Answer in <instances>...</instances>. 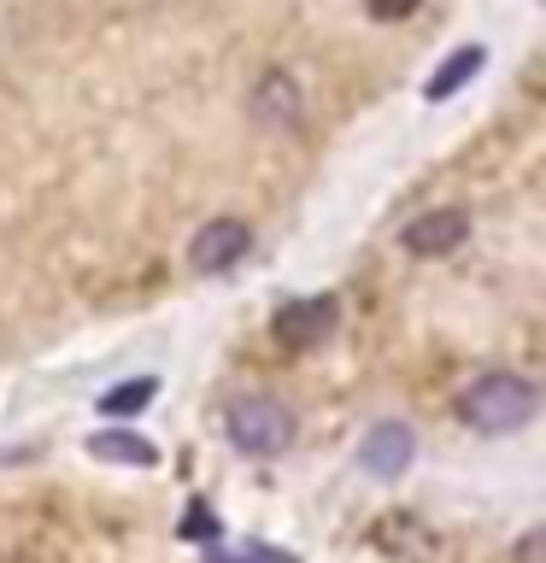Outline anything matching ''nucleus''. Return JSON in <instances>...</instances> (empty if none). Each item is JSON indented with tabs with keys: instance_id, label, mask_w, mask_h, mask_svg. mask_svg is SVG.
Instances as JSON below:
<instances>
[{
	"instance_id": "nucleus-10",
	"label": "nucleus",
	"mask_w": 546,
	"mask_h": 563,
	"mask_svg": "<svg viewBox=\"0 0 546 563\" xmlns=\"http://www.w3.org/2000/svg\"><path fill=\"white\" fill-rule=\"evenodd\" d=\"M271 112V118H294L299 112V95H294V82L288 77H271L259 88V118Z\"/></svg>"
},
{
	"instance_id": "nucleus-13",
	"label": "nucleus",
	"mask_w": 546,
	"mask_h": 563,
	"mask_svg": "<svg viewBox=\"0 0 546 563\" xmlns=\"http://www.w3.org/2000/svg\"><path fill=\"white\" fill-rule=\"evenodd\" d=\"M211 563H253V558H223V552H211Z\"/></svg>"
},
{
	"instance_id": "nucleus-5",
	"label": "nucleus",
	"mask_w": 546,
	"mask_h": 563,
	"mask_svg": "<svg viewBox=\"0 0 546 563\" xmlns=\"http://www.w3.org/2000/svg\"><path fill=\"white\" fill-rule=\"evenodd\" d=\"M465 211H423L417 223H405V253H417V258H440V253H452L458 241H465Z\"/></svg>"
},
{
	"instance_id": "nucleus-4",
	"label": "nucleus",
	"mask_w": 546,
	"mask_h": 563,
	"mask_svg": "<svg viewBox=\"0 0 546 563\" xmlns=\"http://www.w3.org/2000/svg\"><path fill=\"white\" fill-rule=\"evenodd\" d=\"M329 329H335V299H329V294L294 299V306L276 311V341H282V346H317Z\"/></svg>"
},
{
	"instance_id": "nucleus-1",
	"label": "nucleus",
	"mask_w": 546,
	"mask_h": 563,
	"mask_svg": "<svg viewBox=\"0 0 546 563\" xmlns=\"http://www.w3.org/2000/svg\"><path fill=\"white\" fill-rule=\"evenodd\" d=\"M458 417L482 434H505V429H523L535 417V387L523 376H476L465 394H458Z\"/></svg>"
},
{
	"instance_id": "nucleus-8",
	"label": "nucleus",
	"mask_w": 546,
	"mask_h": 563,
	"mask_svg": "<svg viewBox=\"0 0 546 563\" xmlns=\"http://www.w3.org/2000/svg\"><path fill=\"white\" fill-rule=\"evenodd\" d=\"M476 70H482V47H465L458 59H447V65L429 77V100H447L452 88H465V82L476 77Z\"/></svg>"
},
{
	"instance_id": "nucleus-6",
	"label": "nucleus",
	"mask_w": 546,
	"mask_h": 563,
	"mask_svg": "<svg viewBox=\"0 0 546 563\" xmlns=\"http://www.w3.org/2000/svg\"><path fill=\"white\" fill-rule=\"evenodd\" d=\"M359 464L370 475H400L412 464V429H405V422H376V429L359 440Z\"/></svg>"
},
{
	"instance_id": "nucleus-2",
	"label": "nucleus",
	"mask_w": 546,
	"mask_h": 563,
	"mask_svg": "<svg viewBox=\"0 0 546 563\" xmlns=\"http://www.w3.org/2000/svg\"><path fill=\"white\" fill-rule=\"evenodd\" d=\"M223 429L247 457H276V452H288V440H294V417H288V405H276L264 394H247V399L229 405Z\"/></svg>"
},
{
	"instance_id": "nucleus-3",
	"label": "nucleus",
	"mask_w": 546,
	"mask_h": 563,
	"mask_svg": "<svg viewBox=\"0 0 546 563\" xmlns=\"http://www.w3.org/2000/svg\"><path fill=\"white\" fill-rule=\"evenodd\" d=\"M247 246H253L247 223H241V218H218V223H206L200 235H194L188 264H194L200 276H218V271H229V264H241V258H247Z\"/></svg>"
},
{
	"instance_id": "nucleus-11",
	"label": "nucleus",
	"mask_w": 546,
	"mask_h": 563,
	"mask_svg": "<svg viewBox=\"0 0 546 563\" xmlns=\"http://www.w3.org/2000/svg\"><path fill=\"white\" fill-rule=\"evenodd\" d=\"M417 0H370V18H382V24H394V18H412Z\"/></svg>"
},
{
	"instance_id": "nucleus-7",
	"label": "nucleus",
	"mask_w": 546,
	"mask_h": 563,
	"mask_svg": "<svg viewBox=\"0 0 546 563\" xmlns=\"http://www.w3.org/2000/svg\"><path fill=\"white\" fill-rule=\"evenodd\" d=\"M88 452L112 457V464H153V457H159L141 434H95V440H88Z\"/></svg>"
},
{
	"instance_id": "nucleus-12",
	"label": "nucleus",
	"mask_w": 546,
	"mask_h": 563,
	"mask_svg": "<svg viewBox=\"0 0 546 563\" xmlns=\"http://www.w3.org/2000/svg\"><path fill=\"white\" fill-rule=\"evenodd\" d=\"M183 534H211V517H206V510H200V505H194V510H188V522H183Z\"/></svg>"
},
{
	"instance_id": "nucleus-9",
	"label": "nucleus",
	"mask_w": 546,
	"mask_h": 563,
	"mask_svg": "<svg viewBox=\"0 0 546 563\" xmlns=\"http://www.w3.org/2000/svg\"><path fill=\"white\" fill-rule=\"evenodd\" d=\"M148 399H153V382H130V387H112V394H100V411H106V417H135Z\"/></svg>"
}]
</instances>
